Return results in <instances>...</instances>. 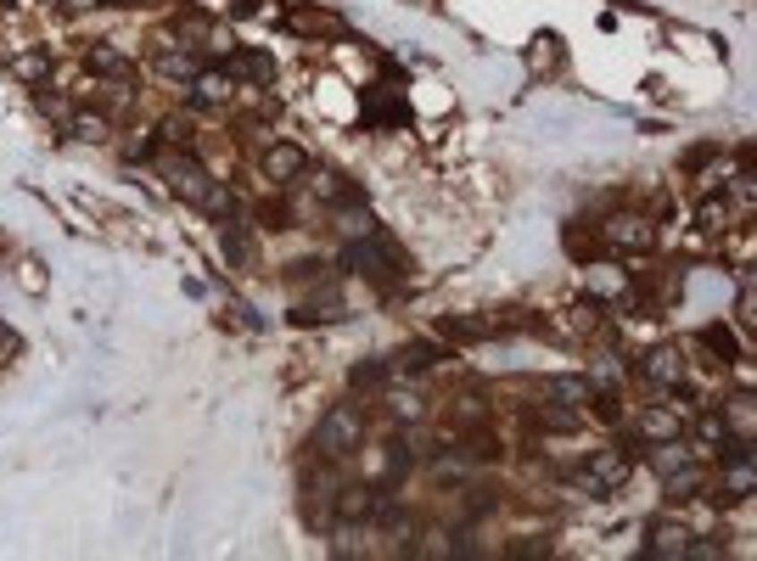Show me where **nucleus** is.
Instances as JSON below:
<instances>
[{
	"instance_id": "1",
	"label": "nucleus",
	"mask_w": 757,
	"mask_h": 561,
	"mask_svg": "<svg viewBox=\"0 0 757 561\" xmlns=\"http://www.w3.org/2000/svg\"><path fill=\"white\" fill-rule=\"evenodd\" d=\"M360 432H365L360 410L331 404V410L320 415V427H314V449H326L331 461H343V455H353V449H360Z\"/></svg>"
},
{
	"instance_id": "2",
	"label": "nucleus",
	"mask_w": 757,
	"mask_h": 561,
	"mask_svg": "<svg viewBox=\"0 0 757 561\" xmlns=\"http://www.w3.org/2000/svg\"><path fill=\"white\" fill-rule=\"evenodd\" d=\"M628 472H634V461H628L623 449H600L595 461L578 472V483H583V494H612L617 483H628Z\"/></svg>"
},
{
	"instance_id": "3",
	"label": "nucleus",
	"mask_w": 757,
	"mask_h": 561,
	"mask_svg": "<svg viewBox=\"0 0 757 561\" xmlns=\"http://www.w3.org/2000/svg\"><path fill=\"white\" fill-rule=\"evenodd\" d=\"M752 483H757V477H752V444L741 438V444H729L724 449V494H712V500H746V494H752Z\"/></svg>"
},
{
	"instance_id": "4",
	"label": "nucleus",
	"mask_w": 757,
	"mask_h": 561,
	"mask_svg": "<svg viewBox=\"0 0 757 561\" xmlns=\"http://www.w3.org/2000/svg\"><path fill=\"white\" fill-rule=\"evenodd\" d=\"M685 545H690V533H685V523H668V516H662V523H651V539H645V556L651 561H679L685 556Z\"/></svg>"
},
{
	"instance_id": "5",
	"label": "nucleus",
	"mask_w": 757,
	"mask_h": 561,
	"mask_svg": "<svg viewBox=\"0 0 757 561\" xmlns=\"http://www.w3.org/2000/svg\"><path fill=\"white\" fill-rule=\"evenodd\" d=\"M348 269H365V276H387L393 269V253H387V242H376V231L370 236H360L348 247V259H343Z\"/></svg>"
},
{
	"instance_id": "6",
	"label": "nucleus",
	"mask_w": 757,
	"mask_h": 561,
	"mask_svg": "<svg viewBox=\"0 0 757 561\" xmlns=\"http://www.w3.org/2000/svg\"><path fill=\"white\" fill-rule=\"evenodd\" d=\"M640 370H645L651 382H662V387H668V382H679V377H685V360H679V348H651V354L640 360Z\"/></svg>"
},
{
	"instance_id": "7",
	"label": "nucleus",
	"mask_w": 757,
	"mask_h": 561,
	"mask_svg": "<svg viewBox=\"0 0 757 561\" xmlns=\"http://www.w3.org/2000/svg\"><path fill=\"white\" fill-rule=\"evenodd\" d=\"M606 236H612L617 247H634V253H651V247H657V231H651V225H640V219H617V225H606Z\"/></svg>"
},
{
	"instance_id": "8",
	"label": "nucleus",
	"mask_w": 757,
	"mask_h": 561,
	"mask_svg": "<svg viewBox=\"0 0 757 561\" xmlns=\"http://www.w3.org/2000/svg\"><path fill=\"white\" fill-rule=\"evenodd\" d=\"M303 163H309V157H303L298 147H269V152H264V174H269V180H298Z\"/></svg>"
},
{
	"instance_id": "9",
	"label": "nucleus",
	"mask_w": 757,
	"mask_h": 561,
	"mask_svg": "<svg viewBox=\"0 0 757 561\" xmlns=\"http://www.w3.org/2000/svg\"><path fill=\"white\" fill-rule=\"evenodd\" d=\"M690 461H696V455H690V449H685L679 438H662V444H657V455H651V466H657L662 477H673V472H685Z\"/></svg>"
},
{
	"instance_id": "10",
	"label": "nucleus",
	"mask_w": 757,
	"mask_h": 561,
	"mask_svg": "<svg viewBox=\"0 0 757 561\" xmlns=\"http://www.w3.org/2000/svg\"><path fill=\"white\" fill-rule=\"evenodd\" d=\"M225 96H230V79H225V73H197V85H191V101H197V107H219Z\"/></svg>"
},
{
	"instance_id": "11",
	"label": "nucleus",
	"mask_w": 757,
	"mask_h": 561,
	"mask_svg": "<svg viewBox=\"0 0 757 561\" xmlns=\"http://www.w3.org/2000/svg\"><path fill=\"white\" fill-rule=\"evenodd\" d=\"M544 393H550V399H566V404H583L589 399V382L583 377H550V382H544Z\"/></svg>"
},
{
	"instance_id": "12",
	"label": "nucleus",
	"mask_w": 757,
	"mask_h": 561,
	"mask_svg": "<svg viewBox=\"0 0 757 561\" xmlns=\"http://www.w3.org/2000/svg\"><path fill=\"white\" fill-rule=\"evenodd\" d=\"M640 432H645V438H679V415H668V410H651L645 415V421H640Z\"/></svg>"
},
{
	"instance_id": "13",
	"label": "nucleus",
	"mask_w": 757,
	"mask_h": 561,
	"mask_svg": "<svg viewBox=\"0 0 757 561\" xmlns=\"http://www.w3.org/2000/svg\"><path fill=\"white\" fill-rule=\"evenodd\" d=\"M236 73H247V79H259V85H269V79H276V62H269V56H236Z\"/></svg>"
},
{
	"instance_id": "14",
	"label": "nucleus",
	"mask_w": 757,
	"mask_h": 561,
	"mask_svg": "<svg viewBox=\"0 0 757 561\" xmlns=\"http://www.w3.org/2000/svg\"><path fill=\"white\" fill-rule=\"evenodd\" d=\"M90 68H96V73H123L130 62H123L118 51H107V46H96V51H90Z\"/></svg>"
},
{
	"instance_id": "15",
	"label": "nucleus",
	"mask_w": 757,
	"mask_h": 561,
	"mask_svg": "<svg viewBox=\"0 0 757 561\" xmlns=\"http://www.w3.org/2000/svg\"><path fill=\"white\" fill-rule=\"evenodd\" d=\"M314 191H320L326 202H343L348 191H343V180H336V174H314Z\"/></svg>"
},
{
	"instance_id": "16",
	"label": "nucleus",
	"mask_w": 757,
	"mask_h": 561,
	"mask_svg": "<svg viewBox=\"0 0 757 561\" xmlns=\"http://www.w3.org/2000/svg\"><path fill=\"white\" fill-rule=\"evenodd\" d=\"M707 348H719V354H729V360H735V337H729L724 326H712V331H707Z\"/></svg>"
},
{
	"instance_id": "17",
	"label": "nucleus",
	"mask_w": 757,
	"mask_h": 561,
	"mask_svg": "<svg viewBox=\"0 0 757 561\" xmlns=\"http://www.w3.org/2000/svg\"><path fill=\"white\" fill-rule=\"evenodd\" d=\"M163 73H185V79H191V73H197V62H191V56H174V51H168V56H163Z\"/></svg>"
},
{
	"instance_id": "18",
	"label": "nucleus",
	"mask_w": 757,
	"mask_h": 561,
	"mask_svg": "<svg viewBox=\"0 0 757 561\" xmlns=\"http://www.w3.org/2000/svg\"><path fill=\"white\" fill-rule=\"evenodd\" d=\"M404 365H410V370H427V365H432V348H410Z\"/></svg>"
},
{
	"instance_id": "19",
	"label": "nucleus",
	"mask_w": 757,
	"mask_h": 561,
	"mask_svg": "<svg viewBox=\"0 0 757 561\" xmlns=\"http://www.w3.org/2000/svg\"><path fill=\"white\" fill-rule=\"evenodd\" d=\"M702 438H724V415H702Z\"/></svg>"
},
{
	"instance_id": "20",
	"label": "nucleus",
	"mask_w": 757,
	"mask_h": 561,
	"mask_svg": "<svg viewBox=\"0 0 757 561\" xmlns=\"http://www.w3.org/2000/svg\"><path fill=\"white\" fill-rule=\"evenodd\" d=\"M360 382H365V387L382 382V365H360V370H353V387H360Z\"/></svg>"
},
{
	"instance_id": "21",
	"label": "nucleus",
	"mask_w": 757,
	"mask_h": 561,
	"mask_svg": "<svg viewBox=\"0 0 757 561\" xmlns=\"http://www.w3.org/2000/svg\"><path fill=\"white\" fill-rule=\"evenodd\" d=\"M73 6H90V0H73Z\"/></svg>"
}]
</instances>
